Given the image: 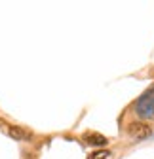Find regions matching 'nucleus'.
<instances>
[{
	"label": "nucleus",
	"instance_id": "nucleus-1",
	"mask_svg": "<svg viewBox=\"0 0 154 159\" xmlns=\"http://www.w3.org/2000/svg\"><path fill=\"white\" fill-rule=\"evenodd\" d=\"M135 112L143 119H148V117L154 116V87H150L148 91L143 93V97L135 104Z\"/></svg>",
	"mask_w": 154,
	"mask_h": 159
},
{
	"label": "nucleus",
	"instance_id": "nucleus-2",
	"mask_svg": "<svg viewBox=\"0 0 154 159\" xmlns=\"http://www.w3.org/2000/svg\"><path fill=\"white\" fill-rule=\"evenodd\" d=\"M84 142L91 144V146H105L107 144V138L103 134H97V133H86L84 134Z\"/></svg>",
	"mask_w": 154,
	"mask_h": 159
},
{
	"label": "nucleus",
	"instance_id": "nucleus-3",
	"mask_svg": "<svg viewBox=\"0 0 154 159\" xmlns=\"http://www.w3.org/2000/svg\"><path fill=\"white\" fill-rule=\"evenodd\" d=\"M8 133H10V136L17 138V140H29V138H31V134H29L27 131L19 129V127H10V129H8Z\"/></svg>",
	"mask_w": 154,
	"mask_h": 159
},
{
	"label": "nucleus",
	"instance_id": "nucleus-4",
	"mask_svg": "<svg viewBox=\"0 0 154 159\" xmlns=\"http://www.w3.org/2000/svg\"><path fill=\"white\" fill-rule=\"evenodd\" d=\"M131 133L135 134V136H147L148 133H150V129L147 127V125H133V129H131Z\"/></svg>",
	"mask_w": 154,
	"mask_h": 159
},
{
	"label": "nucleus",
	"instance_id": "nucleus-5",
	"mask_svg": "<svg viewBox=\"0 0 154 159\" xmlns=\"http://www.w3.org/2000/svg\"><path fill=\"white\" fill-rule=\"evenodd\" d=\"M108 157H110V153L107 150H99V152H93L88 159H108Z\"/></svg>",
	"mask_w": 154,
	"mask_h": 159
}]
</instances>
